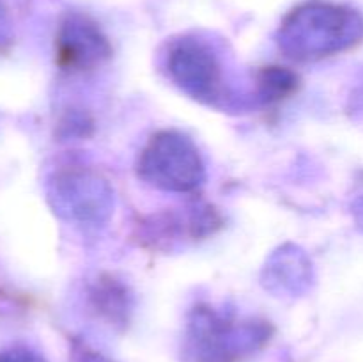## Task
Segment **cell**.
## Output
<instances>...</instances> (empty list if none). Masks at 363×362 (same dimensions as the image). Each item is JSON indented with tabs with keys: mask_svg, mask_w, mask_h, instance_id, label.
I'll use <instances>...</instances> for the list:
<instances>
[{
	"mask_svg": "<svg viewBox=\"0 0 363 362\" xmlns=\"http://www.w3.org/2000/svg\"><path fill=\"white\" fill-rule=\"evenodd\" d=\"M137 174L158 190L191 194L204 183L206 165L197 144L188 135L160 130L138 153Z\"/></svg>",
	"mask_w": 363,
	"mask_h": 362,
	"instance_id": "cell-4",
	"label": "cell"
},
{
	"mask_svg": "<svg viewBox=\"0 0 363 362\" xmlns=\"http://www.w3.org/2000/svg\"><path fill=\"white\" fill-rule=\"evenodd\" d=\"M163 67L169 80L202 105L225 109L233 102L225 71L218 53L206 39L179 35L169 41L163 55Z\"/></svg>",
	"mask_w": 363,
	"mask_h": 362,
	"instance_id": "cell-3",
	"label": "cell"
},
{
	"mask_svg": "<svg viewBox=\"0 0 363 362\" xmlns=\"http://www.w3.org/2000/svg\"><path fill=\"white\" fill-rule=\"evenodd\" d=\"M0 362H46L38 351L27 346H9L0 350Z\"/></svg>",
	"mask_w": 363,
	"mask_h": 362,
	"instance_id": "cell-11",
	"label": "cell"
},
{
	"mask_svg": "<svg viewBox=\"0 0 363 362\" xmlns=\"http://www.w3.org/2000/svg\"><path fill=\"white\" fill-rule=\"evenodd\" d=\"M112 57V43L91 16L69 13L62 18L55 35V62L69 75L96 71Z\"/></svg>",
	"mask_w": 363,
	"mask_h": 362,
	"instance_id": "cell-6",
	"label": "cell"
},
{
	"mask_svg": "<svg viewBox=\"0 0 363 362\" xmlns=\"http://www.w3.org/2000/svg\"><path fill=\"white\" fill-rule=\"evenodd\" d=\"M300 87L296 71L284 66H264L255 73V99L261 105H275L284 102Z\"/></svg>",
	"mask_w": 363,
	"mask_h": 362,
	"instance_id": "cell-8",
	"label": "cell"
},
{
	"mask_svg": "<svg viewBox=\"0 0 363 362\" xmlns=\"http://www.w3.org/2000/svg\"><path fill=\"white\" fill-rule=\"evenodd\" d=\"M11 41H13L11 18H9V13H7L6 4H4V0H0V50H6Z\"/></svg>",
	"mask_w": 363,
	"mask_h": 362,
	"instance_id": "cell-12",
	"label": "cell"
},
{
	"mask_svg": "<svg viewBox=\"0 0 363 362\" xmlns=\"http://www.w3.org/2000/svg\"><path fill=\"white\" fill-rule=\"evenodd\" d=\"M89 307L96 318L113 329H124L133 312V295L130 287L110 273L96 277L87 291Z\"/></svg>",
	"mask_w": 363,
	"mask_h": 362,
	"instance_id": "cell-7",
	"label": "cell"
},
{
	"mask_svg": "<svg viewBox=\"0 0 363 362\" xmlns=\"http://www.w3.org/2000/svg\"><path fill=\"white\" fill-rule=\"evenodd\" d=\"M308 266L303 254L296 251L287 254L284 251L269 263V273L273 283L282 284V290L300 291L301 284L308 283Z\"/></svg>",
	"mask_w": 363,
	"mask_h": 362,
	"instance_id": "cell-9",
	"label": "cell"
},
{
	"mask_svg": "<svg viewBox=\"0 0 363 362\" xmlns=\"http://www.w3.org/2000/svg\"><path fill=\"white\" fill-rule=\"evenodd\" d=\"M69 362H113V361L106 357V355H103L101 351L96 350V348H92L89 343H85V341L73 337V339H71V348H69Z\"/></svg>",
	"mask_w": 363,
	"mask_h": 362,
	"instance_id": "cell-10",
	"label": "cell"
},
{
	"mask_svg": "<svg viewBox=\"0 0 363 362\" xmlns=\"http://www.w3.org/2000/svg\"><path fill=\"white\" fill-rule=\"evenodd\" d=\"M52 197L59 212L80 224L103 222L112 209V190L106 180L74 163L53 174Z\"/></svg>",
	"mask_w": 363,
	"mask_h": 362,
	"instance_id": "cell-5",
	"label": "cell"
},
{
	"mask_svg": "<svg viewBox=\"0 0 363 362\" xmlns=\"http://www.w3.org/2000/svg\"><path fill=\"white\" fill-rule=\"evenodd\" d=\"M363 39V18L342 4L314 2L294 7L277 34L284 55L314 62L354 48Z\"/></svg>",
	"mask_w": 363,
	"mask_h": 362,
	"instance_id": "cell-1",
	"label": "cell"
},
{
	"mask_svg": "<svg viewBox=\"0 0 363 362\" xmlns=\"http://www.w3.org/2000/svg\"><path fill=\"white\" fill-rule=\"evenodd\" d=\"M275 329L259 318H238L213 305H195L183 337L184 362H247L264 350Z\"/></svg>",
	"mask_w": 363,
	"mask_h": 362,
	"instance_id": "cell-2",
	"label": "cell"
}]
</instances>
